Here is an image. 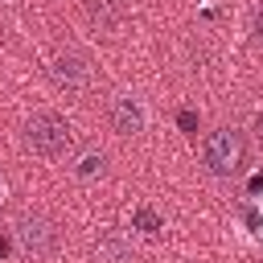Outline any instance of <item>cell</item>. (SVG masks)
<instances>
[{"instance_id":"2","label":"cell","mask_w":263,"mask_h":263,"mask_svg":"<svg viewBox=\"0 0 263 263\" xmlns=\"http://www.w3.org/2000/svg\"><path fill=\"white\" fill-rule=\"evenodd\" d=\"M25 144H29L33 152H41V156H62V152L74 144V132H70V123H66L62 115L41 111V115H33V119L25 123Z\"/></svg>"},{"instance_id":"5","label":"cell","mask_w":263,"mask_h":263,"mask_svg":"<svg viewBox=\"0 0 263 263\" xmlns=\"http://www.w3.org/2000/svg\"><path fill=\"white\" fill-rule=\"evenodd\" d=\"M111 127H115L119 136H136V132H144V111H140V103L127 99V95H119V99L111 103Z\"/></svg>"},{"instance_id":"3","label":"cell","mask_w":263,"mask_h":263,"mask_svg":"<svg viewBox=\"0 0 263 263\" xmlns=\"http://www.w3.org/2000/svg\"><path fill=\"white\" fill-rule=\"evenodd\" d=\"M12 234H16V242H21L29 255H49L53 242H58V230H53V222H49L45 214H21Z\"/></svg>"},{"instance_id":"11","label":"cell","mask_w":263,"mask_h":263,"mask_svg":"<svg viewBox=\"0 0 263 263\" xmlns=\"http://www.w3.org/2000/svg\"><path fill=\"white\" fill-rule=\"evenodd\" d=\"M259 127H263V115H259Z\"/></svg>"},{"instance_id":"9","label":"cell","mask_w":263,"mask_h":263,"mask_svg":"<svg viewBox=\"0 0 263 263\" xmlns=\"http://www.w3.org/2000/svg\"><path fill=\"white\" fill-rule=\"evenodd\" d=\"M181 127H185V132H193V127H197V119H193V111H181Z\"/></svg>"},{"instance_id":"12","label":"cell","mask_w":263,"mask_h":263,"mask_svg":"<svg viewBox=\"0 0 263 263\" xmlns=\"http://www.w3.org/2000/svg\"><path fill=\"white\" fill-rule=\"evenodd\" d=\"M0 193H4V189H0Z\"/></svg>"},{"instance_id":"7","label":"cell","mask_w":263,"mask_h":263,"mask_svg":"<svg viewBox=\"0 0 263 263\" xmlns=\"http://www.w3.org/2000/svg\"><path fill=\"white\" fill-rule=\"evenodd\" d=\"M103 168H107V156H103V152H82V156H78V164H74V173H78L82 181L103 177Z\"/></svg>"},{"instance_id":"8","label":"cell","mask_w":263,"mask_h":263,"mask_svg":"<svg viewBox=\"0 0 263 263\" xmlns=\"http://www.w3.org/2000/svg\"><path fill=\"white\" fill-rule=\"evenodd\" d=\"M136 226L148 230V234H156V230H160V218H156L152 210H136Z\"/></svg>"},{"instance_id":"6","label":"cell","mask_w":263,"mask_h":263,"mask_svg":"<svg viewBox=\"0 0 263 263\" xmlns=\"http://www.w3.org/2000/svg\"><path fill=\"white\" fill-rule=\"evenodd\" d=\"M86 12H90V21H95L99 29H107V33L119 25V4H115V0H90Z\"/></svg>"},{"instance_id":"10","label":"cell","mask_w":263,"mask_h":263,"mask_svg":"<svg viewBox=\"0 0 263 263\" xmlns=\"http://www.w3.org/2000/svg\"><path fill=\"white\" fill-rule=\"evenodd\" d=\"M255 29H259V41H263V12H259V21H255Z\"/></svg>"},{"instance_id":"1","label":"cell","mask_w":263,"mask_h":263,"mask_svg":"<svg viewBox=\"0 0 263 263\" xmlns=\"http://www.w3.org/2000/svg\"><path fill=\"white\" fill-rule=\"evenodd\" d=\"M242 152H247V140L234 127H214L205 136V144H201V160H205V168L214 177H230L242 164Z\"/></svg>"},{"instance_id":"4","label":"cell","mask_w":263,"mask_h":263,"mask_svg":"<svg viewBox=\"0 0 263 263\" xmlns=\"http://www.w3.org/2000/svg\"><path fill=\"white\" fill-rule=\"evenodd\" d=\"M49 74H53V82H58L62 90H82V86L90 82V62H86L82 53L66 49V53H58V58H53Z\"/></svg>"}]
</instances>
